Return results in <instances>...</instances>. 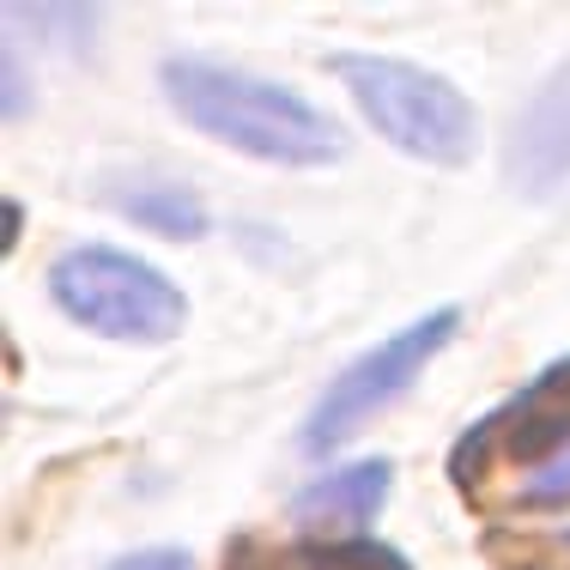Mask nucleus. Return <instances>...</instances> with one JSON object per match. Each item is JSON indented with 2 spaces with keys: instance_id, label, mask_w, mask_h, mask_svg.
Returning a JSON list of instances; mask_svg holds the SVG:
<instances>
[{
  "instance_id": "7ed1b4c3",
  "label": "nucleus",
  "mask_w": 570,
  "mask_h": 570,
  "mask_svg": "<svg viewBox=\"0 0 570 570\" xmlns=\"http://www.w3.org/2000/svg\"><path fill=\"white\" fill-rule=\"evenodd\" d=\"M334 73L346 79L352 104L371 116V128H383L401 153L431 158V165L473 158L480 121H473L468 98L450 79L425 73L413 61H395V56H334Z\"/></svg>"
},
{
  "instance_id": "20e7f679",
  "label": "nucleus",
  "mask_w": 570,
  "mask_h": 570,
  "mask_svg": "<svg viewBox=\"0 0 570 570\" xmlns=\"http://www.w3.org/2000/svg\"><path fill=\"white\" fill-rule=\"evenodd\" d=\"M49 292L79 328L110 334V341H170L188 316L183 292L158 267H146L140 255L98 249V243L61 255L56 274H49Z\"/></svg>"
},
{
  "instance_id": "f257e3e1",
  "label": "nucleus",
  "mask_w": 570,
  "mask_h": 570,
  "mask_svg": "<svg viewBox=\"0 0 570 570\" xmlns=\"http://www.w3.org/2000/svg\"><path fill=\"white\" fill-rule=\"evenodd\" d=\"M455 480L473 504H570V364H552L485 425H473L455 450Z\"/></svg>"
},
{
  "instance_id": "6e6552de",
  "label": "nucleus",
  "mask_w": 570,
  "mask_h": 570,
  "mask_svg": "<svg viewBox=\"0 0 570 570\" xmlns=\"http://www.w3.org/2000/svg\"><path fill=\"white\" fill-rule=\"evenodd\" d=\"M383 498H389V461H358V468H341L328 480L304 485L292 515L309 528H364L376 522Z\"/></svg>"
},
{
  "instance_id": "0eeeda50",
  "label": "nucleus",
  "mask_w": 570,
  "mask_h": 570,
  "mask_svg": "<svg viewBox=\"0 0 570 570\" xmlns=\"http://www.w3.org/2000/svg\"><path fill=\"white\" fill-rule=\"evenodd\" d=\"M225 570H413L376 540H237Z\"/></svg>"
},
{
  "instance_id": "f03ea898",
  "label": "nucleus",
  "mask_w": 570,
  "mask_h": 570,
  "mask_svg": "<svg viewBox=\"0 0 570 570\" xmlns=\"http://www.w3.org/2000/svg\"><path fill=\"white\" fill-rule=\"evenodd\" d=\"M165 91L176 116H188L200 134H213V140L237 146L249 158H267V165H328V158H341V128L274 79L237 73V67L200 56H176L165 61Z\"/></svg>"
},
{
  "instance_id": "9d476101",
  "label": "nucleus",
  "mask_w": 570,
  "mask_h": 570,
  "mask_svg": "<svg viewBox=\"0 0 570 570\" xmlns=\"http://www.w3.org/2000/svg\"><path fill=\"white\" fill-rule=\"evenodd\" d=\"M110 570H188L183 552H170V547H158V552H134V559H116Z\"/></svg>"
},
{
  "instance_id": "1a4fd4ad",
  "label": "nucleus",
  "mask_w": 570,
  "mask_h": 570,
  "mask_svg": "<svg viewBox=\"0 0 570 570\" xmlns=\"http://www.w3.org/2000/svg\"><path fill=\"white\" fill-rule=\"evenodd\" d=\"M121 207L140 225L165 230V237H195V230L207 225V213H200V200L188 195V188H146V195H128Z\"/></svg>"
},
{
  "instance_id": "423d86ee",
  "label": "nucleus",
  "mask_w": 570,
  "mask_h": 570,
  "mask_svg": "<svg viewBox=\"0 0 570 570\" xmlns=\"http://www.w3.org/2000/svg\"><path fill=\"white\" fill-rule=\"evenodd\" d=\"M510 176L522 195H559L570 183V61L534 91L510 134Z\"/></svg>"
},
{
  "instance_id": "39448f33",
  "label": "nucleus",
  "mask_w": 570,
  "mask_h": 570,
  "mask_svg": "<svg viewBox=\"0 0 570 570\" xmlns=\"http://www.w3.org/2000/svg\"><path fill=\"white\" fill-rule=\"evenodd\" d=\"M455 328H461L455 309H431V316L413 322V328H401V334H389L383 346H371L358 364H346V371L334 376V389L316 401V413H309L304 455H328L334 443H346L352 431L371 425L383 406H395L406 395V383L450 346Z\"/></svg>"
}]
</instances>
